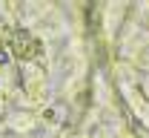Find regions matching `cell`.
Instances as JSON below:
<instances>
[{"instance_id": "cell-1", "label": "cell", "mask_w": 149, "mask_h": 138, "mask_svg": "<svg viewBox=\"0 0 149 138\" xmlns=\"http://www.w3.org/2000/svg\"><path fill=\"white\" fill-rule=\"evenodd\" d=\"M15 43L20 46V49H17V55H29V52H32V49L37 46L35 40H29V35H26V32H17V35H15Z\"/></svg>"}]
</instances>
